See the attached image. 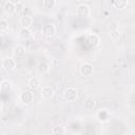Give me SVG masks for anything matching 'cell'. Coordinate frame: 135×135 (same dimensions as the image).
<instances>
[{
	"instance_id": "6da1fadb",
	"label": "cell",
	"mask_w": 135,
	"mask_h": 135,
	"mask_svg": "<svg viewBox=\"0 0 135 135\" xmlns=\"http://www.w3.org/2000/svg\"><path fill=\"white\" fill-rule=\"evenodd\" d=\"M79 73L83 77H91L94 73V68L90 62H83L79 68Z\"/></svg>"
},
{
	"instance_id": "7a4b0ae2",
	"label": "cell",
	"mask_w": 135,
	"mask_h": 135,
	"mask_svg": "<svg viewBox=\"0 0 135 135\" xmlns=\"http://www.w3.org/2000/svg\"><path fill=\"white\" fill-rule=\"evenodd\" d=\"M78 97V93H77V90L73 86H69L64 90L63 92V98L66 100V101H75Z\"/></svg>"
},
{
	"instance_id": "3957f363",
	"label": "cell",
	"mask_w": 135,
	"mask_h": 135,
	"mask_svg": "<svg viewBox=\"0 0 135 135\" xmlns=\"http://www.w3.org/2000/svg\"><path fill=\"white\" fill-rule=\"evenodd\" d=\"M34 93L32 91H24L20 94L19 99L23 104H31L34 101Z\"/></svg>"
},
{
	"instance_id": "277c9868",
	"label": "cell",
	"mask_w": 135,
	"mask_h": 135,
	"mask_svg": "<svg viewBox=\"0 0 135 135\" xmlns=\"http://www.w3.org/2000/svg\"><path fill=\"white\" fill-rule=\"evenodd\" d=\"M76 13H77V15H78L79 17H81V18H86V17L90 16L91 9H90V7H89L86 4H80V5H78L77 8H76Z\"/></svg>"
},
{
	"instance_id": "5b68a950",
	"label": "cell",
	"mask_w": 135,
	"mask_h": 135,
	"mask_svg": "<svg viewBox=\"0 0 135 135\" xmlns=\"http://www.w3.org/2000/svg\"><path fill=\"white\" fill-rule=\"evenodd\" d=\"M56 26L53 23H47L42 27V33L45 37H52L56 34Z\"/></svg>"
},
{
	"instance_id": "8992f818",
	"label": "cell",
	"mask_w": 135,
	"mask_h": 135,
	"mask_svg": "<svg viewBox=\"0 0 135 135\" xmlns=\"http://www.w3.org/2000/svg\"><path fill=\"white\" fill-rule=\"evenodd\" d=\"M2 68L5 71H8V72L9 71H13L16 68V61L12 57H6L2 61Z\"/></svg>"
},
{
	"instance_id": "52a82bcc",
	"label": "cell",
	"mask_w": 135,
	"mask_h": 135,
	"mask_svg": "<svg viewBox=\"0 0 135 135\" xmlns=\"http://www.w3.org/2000/svg\"><path fill=\"white\" fill-rule=\"evenodd\" d=\"M55 92L53 90V88L51 86H43L40 91V95L43 99H51L53 96H54Z\"/></svg>"
},
{
	"instance_id": "ba28073f",
	"label": "cell",
	"mask_w": 135,
	"mask_h": 135,
	"mask_svg": "<svg viewBox=\"0 0 135 135\" xmlns=\"http://www.w3.org/2000/svg\"><path fill=\"white\" fill-rule=\"evenodd\" d=\"M86 42L89 45L91 46H98L99 43H100V38L97 34H90L88 37H86Z\"/></svg>"
},
{
	"instance_id": "9c48e42d",
	"label": "cell",
	"mask_w": 135,
	"mask_h": 135,
	"mask_svg": "<svg viewBox=\"0 0 135 135\" xmlns=\"http://www.w3.org/2000/svg\"><path fill=\"white\" fill-rule=\"evenodd\" d=\"M96 119L100 122H107L110 119V113L107 110H99L96 113Z\"/></svg>"
},
{
	"instance_id": "30bf717a",
	"label": "cell",
	"mask_w": 135,
	"mask_h": 135,
	"mask_svg": "<svg viewBox=\"0 0 135 135\" xmlns=\"http://www.w3.org/2000/svg\"><path fill=\"white\" fill-rule=\"evenodd\" d=\"M19 22H20V25L22 27H30L33 24V18L30 15H23L20 17Z\"/></svg>"
},
{
	"instance_id": "8fae6325",
	"label": "cell",
	"mask_w": 135,
	"mask_h": 135,
	"mask_svg": "<svg viewBox=\"0 0 135 135\" xmlns=\"http://www.w3.org/2000/svg\"><path fill=\"white\" fill-rule=\"evenodd\" d=\"M50 70H51V66H50V64L46 63V62H39L38 65H37V72H38V74H40V75H45V74H47V73L50 72Z\"/></svg>"
},
{
	"instance_id": "7c38bea8",
	"label": "cell",
	"mask_w": 135,
	"mask_h": 135,
	"mask_svg": "<svg viewBox=\"0 0 135 135\" xmlns=\"http://www.w3.org/2000/svg\"><path fill=\"white\" fill-rule=\"evenodd\" d=\"M27 85L31 90L35 91L40 88V80L37 77H30L27 80Z\"/></svg>"
},
{
	"instance_id": "4fadbf2b",
	"label": "cell",
	"mask_w": 135,
	"mask_h": 135,
	"mask_svg": "<svg viewBox=\"0 0 135 135\" xmlns=\"http://www.w3.org/2000/svg\"><path fill=\"white\" fill-rule=\"evenodd\" d=\"M3 11L7 15H13L16 12V4H14V3H12L11 1L7 0L3 5Z\"/></svg>"
},
{
	"instance_id": "5bb4252c",
	"label": "cell",
	"mask_w": 135,
	"mask_h": 135,
	"mask_svg": "<svg viewBox=\"0 0 135 135\" xmlns=\"http://www.w3.org/2000/svg\"><path fill=\"white\" fill-rule=\"evenodd\" d=\"M25 54V46L22 44H16L13 49V55L15 57H22Z\"/></svg>"
},
{
	"instance_id": "9a60e30c",
	"label": "cell",
	"mask_w": 135,
	"mask_h": 135,
	"mask_svg": "<svg viewBox=\"0 0 135 135\" xmlns=\"http://www.w3.org/2000/svg\"><path fill=\"white\" fill-rule=\"evenodd\" d=\"M19 37L23 40H27L32 37V32L28 27H22L20 31H19Z\"/></svg>"
},
{
	"instance_id": "2e32d148",
	"label": "cell",
	"mask_w": 135,
	"mask_h": 135,
	"mask_svg": "<svg viewBox=\"0 0 135 135\" xmlns=\"http://www.w3.org/2000/svg\"><path fill=\"white\" fill-rule=\"evenodd\" d=\"M0 90L2 93H9L12 91V83L8 80H3L0 84Z\"/></svg>"
},
{
	"instance_id": "e0dca14e",
	"label": "cell",
	"mask_w": 135,
	"mask_h": 135,
	"mask_svg": "<svg viewBox=\"0 0 135 135\" xmlns=\"http://www.w3.org/2000/svg\"><path fill=\"white\" fill-rule=\"evenodd\" d=\"M83 105H84V109H85V110L92 111V110H94L95 107H96V101H95L93 98H88V99L84 100Z\"/></svg>"
},
{
	"instance_id": "ac0fdd59",
	"label": "cell",
	"mask_w": 135,
	"mask_h": 135,
	"mask_svg": "<svg viewBox=\"0 0 135 135\" xmlns=\"http://www.w3.org/2000/svg\"><path fill=\"white\" fill-rule=\"evenodd\" d=\"M113 5L116 9H123L128 5V0H113Z\"/></svg>"
},
{
	"instance_id": "d6986e66",
	"label": "cell",
	"mask_w": 135,
	"mask_h": 135,
	"mask_svg": "<svg viewBox=\"0 0 135 135\" xmlns=\"http://www.w3.org/2000/svg\"><path fill=\"white\" fill-rule=\"evenodd\" d=\"M51 133L54 135H62V134H65V129L61 126H56V127H53Z\"/></svg>"
},
{
	"instance_id": "ffe728a7",
	"label": "cell",
	"mask_w": 135,
	"mask_h": 135,
	"mask_svg": "<svg viewBox=\"0 0 135 135\" xmlns=\"http://www.w3.org/2000/svg\"><path fill=\"white\" fill-rule=\"evenodd\" d=\"M56 5V0H43V6L46 9H52Z\"/></svg>"
},
{
	"instance_id": "44dd1931",
	"label": "cell",
	"mask_w": 135,
	"mask_h": 135,
	"mask_svg": "<svg viewBox=\"0 0 135 135\" xmlns=\"http://www.w3.org/2000/svg\"><path fill=\"white\" fill-rule=\"evenodd\" d=\"M0 30H1L2 33L8 30V22L5 19H1V21H0Z\"/></svg>"
},
{
	"instance_id": "7402d4cb",
	"label": "cell",
	"mask_w": 135,
	"mask_h": 135,
	"mask_svg": "<svg viewBox=\"0 0 135 135\" xmlns=\"http://www.w3.org/2000/svg\"><path fill=\"white\" fill-rule=\"evenodd\" d=\"M110 36H111V38L113 39V40H118L119 39V36H120V33L118 32V30L117 31H112L111 32V34H110Z\"/></svg>"
},
{
	"instance_id": "603a6c76",
	"label": "cell",
	"mask_w": 135,
	"mask_h": 135,
	"mask_svg": "<svg viewBox=\"0 0 135 135\" xmlns=\"http://www.w3.org/2000/svg\"><path fill=\"white\" fill-rule=\"evenodd\" d=\"M109 28H110L111 32H112V31H117V30H118V23H117L116 21H112V22H110V24H109Z\"/></svg>"
},
{
	"instance_id": "cb8c5ba5",
	"label": "cell",
	"mask_w": 135,
	"mask_h": 135,
	"mask_svg": "<svg viewBox=\"0 0 135 135\" xmlns=\"http://www.w3.org/2000/svg\"><path fill=\"white\" fill-rule=\"evenodd\" d=\"M8 1H11L12 3H14V4H18V3H20V0H8Z\"/></svg>"
}]
</instances>
